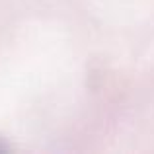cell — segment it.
<instances>
[{"instance_id": "1", "label": "cell", "mask_w": 154, "mask_h": 154, "mask_svg": "<svg viewBox=\"0 0 154 154\" xmlns=\"http://www.w3.org/2000/svg\"><path fill=\"white\" fill-rule=\"evenodd\" d=\"M8 150H10V148H8V144L4 143V140H0V154H2V152H8Z\"/></svg>"}]
</instances>
